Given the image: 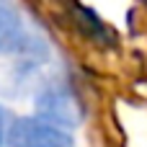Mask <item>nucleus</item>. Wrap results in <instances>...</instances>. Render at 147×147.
I'll list each match as a JSON object with an SVG mask.
<instances>
[{"mask_svg":"<svg viewBox=\"0 0 147 147\" xmlns=\"http://www.w3.org/2000/svg\"><path fill=\"white\" fill-rule=\"evenodd\" d=\"M5 137H8L10 147H75V140L67 129L41 119V116L13 119Z\"/></svg>","mask_w":147,"mask_h":147,"instance_id":"nucleus-1","label":"nucleus"},{"mask_svg":"<svg viewBox=\"0 0 147 147\" xmlns=\"http://www.w3.org/2000/svg\"><path fill=\"white\" fill-rule=\"evenodd\" d=\"M0 54H44V44L28 31L10 0H0Z\"/></svg>","mask_w":147,"mask_h":147,"instance_id":"nucleus-2","label":"nucleus"},{"mask_svg":"<svg viewBox=\"0 0 147 147\" xmlns=\"http://www.w3.org/2000/svg\"><path fill=\"white\" fill-rule=\"evenodd\" d=\"M36 111L41 119L57 124V127H78L83 121V109L78 103V98L62 88V85H49L39 93L36 98Z\"/></svg>","mask_w":147,"mask_h":147,"instance_id":"nucleus-3","label":"nucleus"},{"mask_svg":"<svg viewBox=\"0 0 147 147\" xmlns=\"http://www.w3.org/2000/svg\"><path fill=\"white\" fill-rule=\"evenodd\" d=\"M5 132H8V129H5V109L0 106V145H3V140H5Z\"/></svg>","mask_w":147,"mask_h":147,"instance_id":"nucleus-4","label":"nucleus"}]
</instances>
